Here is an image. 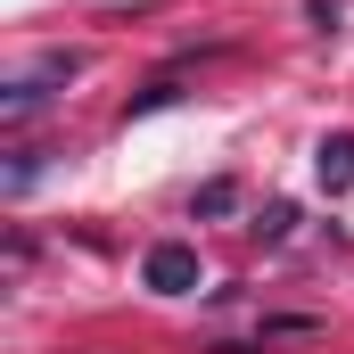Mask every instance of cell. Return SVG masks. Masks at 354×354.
Wrapping results in <instances>:
<instances>
[{"label": "cell", "instance_id": "4", "mask_svg": "<svg viewBox=\"0 0 354 354\" xmlns=\"http://www.w3.org/2000/svg\"><path fill=\"white\" fill-rule=\"evenodd\" d=\"M33 174H41V149H8V198L33 189Z\"/></svg>", "mask_w": 354, "mask_h": 354}, {"label": "cell", "instance_id": "1", "mask_svg": "<svg viewBox=\"0 0 354 354\" xmlns=\"http://www.w3.org/2000/svg\"><path fill=\"white\" fill-rule=\"evenodd\" d=\"M75 75H83V58H75V50H50L33 75H17V83L0 91V115H8V124H17V115H33V107L50 99V83H75Z\"/></svg>", "mask_w": 354, "mask_h": 354}, {"label": "cell", "instance_id": "5", "mask_svg": "<svg viewBox=\"0 0 354 354\" xmlns=\"http://www.w3.org/2000/svg\"><path fill=\"white\" fill-rule=\"evenodd\" d=\"M198 214H231V181H206L198 189Z\"/></svg>", "mask_w": 354, "mask_h": 354}, {"label": "cell", "instance_id": "2", "mask_svg": "<svg viewBox=\"0 0 354 354\" xmlns=\"http://www.w3.org/2000/svg\"><path fill=\"white\" fill-rule=\"evenodd\" d=\"M140 280H149L157 297H189V288H198V248H181V239H157V248L140 256Z\"/></svg>", "mask_w": 354, "mask_h": 354}, {"label": "cell", "instance_id": "3", "mask_svg": "<svg viewBox=\"0 0 354 354\" xmlns=\"http://www.w3.org/2000/svg\"><path fill=\"white\" fill-rule=\"evenodd\" d=\"M313 181H322L330 198H346V189H354V132H330V140L313 149Z\"/></svg>", "mask_w": 354, "mask_h": 354}]
</instances>
